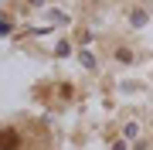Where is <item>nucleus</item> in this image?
Returning a JSON list of instances; mask_svg holds the SVG:
<instances>
[{
    "mask_svg": "<svg viewBox=\"0 0 153 150\" xmlns=\"http://www.w3.org/2000/svg\"><path fill=\"white\" fill-rule=\"evenodd\" d=\"M21 147V137H17V130H4V150H17Z\"/></svg>",
    "mask_w": 153,
    "mask_h": 150,
    "instance_id": "f257e3e1",
    "label": "nucleus"
}]
</instances>
